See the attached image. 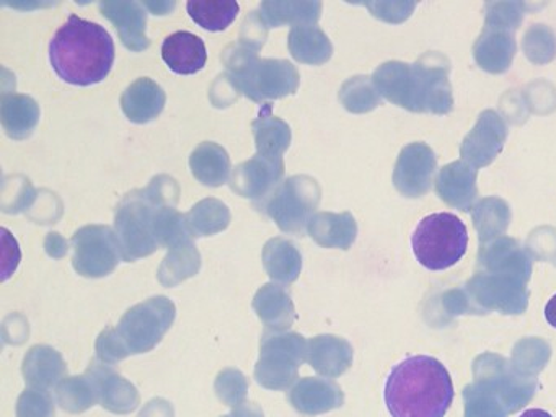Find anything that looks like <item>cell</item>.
<instances>
[{
    "instance_id": "cell-1",
    "label": "cell",
    "mask_w": 556,
    "mask_h": 417,
    "mask_svg": "<svg viewBox=\"0 0 556 417\" xmlns=\"http://www.w3.org/2000/svg\"><path fill=\"white\" fill-rule=\"evenodd\" d=\"M447 59L429 52L415 64L390 61L379 65L372 80L380 97L413 113L447 114L454 104Z\"/></svg>"
},
{
    "instance_id": "cell-2",
    "label": "cell",
    "mask_w": 556,
    "mask_h": 417,
    "mask_svg": "<svg viewBox=\"0 0 556 417\" xmlns=\"http://www.w3.org/2000/svg\"><path fill=\"white\" fill-rule=\"evenodd\" d=\"M383 397L392 417H444L454 401V384L438 358L413 355L392 368Z\"/></svg>"
},
{
    "instance_id": "cell-3",
    "label": "cell",
    "mask_w": 556,
    "mask_h": 417,
    "mask_svg": "<svg viewBox=\"0 0 556 417\" xmlns=\"http://www.w3.org/2000/svg\"><path fill=\"white\" fill-rule=\"evenodd\" d=\"M54 72L67 84L89 87L105 80L115 62V42L102 25L71 15L50 42Z\"/></svg>"
},
{
    "instance_id": "cell-4",
    "label": "cell",
    "mask_w": 556,
    "mask_h": 417,
    "mask_svg": "<svg viewBox=\"0 0 556 417\" xmlns=\"http://www.w3.org/2000/svg\"><path fill=\"white\" fill-rule=\"evenodd\" d=\"M178 194L180 189L174 178L157 176L148 188L122 199L115 212V233L123 261L132 263L162 248L155 235V208L159 204H177Z\"/></svg>"
},
{
    "instance_id": "cell-5",
    "label": "cell",
    "mask_w": 556,
    "mask_h": 417,
    "mask_svg": "<svg viewBox=\"0 0 556 417\" xmlns=\"http://www.w3.org/2000/svg\"><path fill=\"white\" fill-rule=\"evenodd\" d=\"M256 51L255 46L240 41L224 52V64L229 71L226 77L233 90L242 91L256 103L294 94L301 81L295 65L286 59H260Z\"/></svg>"
},
{
    "instance_id": "cell-6",
    "label": "cell",
    "mask_w": 556,
    "mask_h": 417,
    "mask_svg": "<svg viewBox=\"0 0 556 417\" xmlns=\"http://www.w3.org/2000/svg\"><path fill=\"white\" fill-rule=\"evenodd\" d=\"M467 244V227L457 215L448 212L422 218L412 237L416 260L429 270H444L457 264Z\"/></svg>"
},
{
    "instance_id": "cell-7",
    "label": "cell",
    "mask_w": 556,
    "mask_h": 417,
    "mask_svg": "<svg viewBox=\"0 0 556 417\" xmlns=\"http://www.w3.org/2000/svg\"><path fill=\"white\" fill-rule=\"evenodd\" d=\"M308 342L298 332L265 331L255 365V378L263 388L288 390L298 380L299 368L307 361Z\"/></svg>"
},
{
    "instance_id": "cell-8",
    "label": "cell",
    "mask_w": 556,
    "mask_h": 417,
    "mask_svg": "<svg viewBox=\"0 0 556 417\" xmlns=\"http://www.w3.org/2000/svg\"><path fill=\"white\" fill-rule=\"evenodd\" d=\"M174 302L167 296H152L129 308L119 319L116 336L126 354H146L167 334L175 321Z\"/></svg>"
},
{
    "instance_id": "cell-9",
    "label": "cell",
    "mask_w": 556,
    "mask_h": 417,
    "mask_svg": "<svg viewBox=\"0 0 556 417\" xmlns=\"http://www.w3.org/2000/svg\"><path fill=\"white\" fill-rule=\"evenodd\" d=\"M317 179L295 175L285 179L260 207L276 222L285 233L302 235L320 202Z\"/></svg>"
},
{
    "instance_id": "cell-10",
    "label": "cell",
    "mask_w": 556,
    "mask_h": 417,
    "mask_svg": "<svg viewBox=\"0 0 556 417\" xmlns=\"http://www.w3.org/2000/svg\"><path fill=\"white\" fill-rule=\"evenodd\" d=\"M73 266L84 277H105L123 260L118 238L109 225H86L73 237Z\"/></svg>"
},
{
    "instance_id": "cell-11",
    "label": "cell",
    "mask_w": 556,
    "mask_h": 417,
    "mask_svg": "<svg viewBox=\"0 0 556 417\" xmlns=\"http://www.w3.org/2000/svg\"><path fill=\"white\" fill-rule=\"evenodd\" d=\"M435 168L438 159L428 143H408L396 159L393 185L405 198H421L431 189Z\"/></svg>"
},
{
    "instance_id": "cell-12",
    "label": "cell",
    "mask_w": 556,
    "mask_h": 417,
    "mask_svg": "<svg viewBox=\"0 0 556 417\" xmlns=\"http://www.w3.org/2000/svg\"><path fill=\"white\" fill-rule=\"evenodd\" d=\"M468 292L490 308L503 312L519 313L526 308V280L510 274L481 273L475 274L467 286Z\"/></svg>"
},
{
    "instance_id": "cell-13",
    "label": "cell",
    "mask_w": 556,
    "mask_h": 417,
    "mask_svg": "<svg viewBox=\"0 0 556 417\" xmlns=\"http://www.w3.org/2000/svg\"><path fill=\"white\" fill-rule=\"evenodd\" d=\"M507 126L503 117L494 110H484L478 116L473 129L467 134L460 146V155L465 163L473 168H483L494 162L504 142Z\"/></svg>"
},
{
    "instance_id": "cell-14",
    "label": "cell",
    "mask_w": 556,
    "mask_h": 417,
    "mask_svg": "<svg viewBox=\"0 0 556 417\" xmlns=\"http://www.w3.org/2000/svg\"><path fill=\"white\" fill-rule=\"evenodd\" d=\"M285 160H271L255 155L236 166L230 176V188L255 202H265L282 182Z\"/></svg>"
},
{
    "instance_id": "cell-15",
    "label": "cell",
    "mask_w": 556,
    "mask_h": 417,
    "mask_svg": "<svg viewBox=\"0 0 556 417\" xmlns=\"http://www.w3.org/2000/svg\"><path fill=\"white\" fill-rule=\"evenodd\" d=\"M478 264L484 273L510 274L529 280L532 274L533 257L529 250L520 247L519 241L509 237H500L490 243L481 244Z\"/></svg>"
},
{
    "instance_id": "cell-16",
    "label": "cell",
    "mask_w": 556,
    "mask_h": 417,
    "mask_svg": "<svg viewBox=\"0 0 556 417\" xmlns=\"http://www.w3.org/2000/svg\"><path fill=\"white\" fill-rule=\"evenodd\" d=\"M435 192L445 204L470 212L477 205V169L464 160L448 163L439 172Z\"/></svg>"
},
{
    "instance_id": "cell-17",
    "label": "cell",
    "mask_w": 556,
    "mask_h": 417,
    "mask_svg": "<svg viewBox=\"0 0 556 417\" xmlns=\"http://www.w3.org/2000/svg\"><path fill=\"white\" fill-rule=\"evenodd\" d=\"M100 12L118 29L123 45L131 51H144L151 41L146 36L148 12L144 3L139 2H100Z\"/></svg>"
},
{
    "instance_id": "cell-18",
    "label": "cell",
    "mask_w": 556,
    "mask_h": 417,
    "mask_svg": "<svg viewBox=\"0 0 556 417\" xmlns=\"http://www.w3.org/2000/svg\"><path fill=\"white\" fill-rule=\"evenodd\" d=\"M289 403L304 416H317L340 407L343 393L333 381L305 377L289 391Z\"/></svg>"
},
{
    "instance_id": "cell-19",
    "label": "cell",
    "mask_w": 556,
    "mask_h": 417,
    "mask_svg": "<svg viewBox=\"0 0 556 417\" xmlns=\"http://www.w3.org/2000/svg\"><path fill=\"white\" fill-rule=\"evenodd\" d=\"M162 59L175 74H197L206 65V45L193 33L177 31L164 39Z\"/></svg>"
},
{
    "instance_id": "cell-20",
    "label": "cell",
    "mask_w": 556,
    "mask_h": 417,
    "mask_svg": "<svg viewBox=\"0 0 556 417\" xmlns=\"http://www.w3.org/2000/svg\"><path fill=\"white\" fill-rule=\"evenodd\" d=\"M165 101L164 88L151 78L141 77L123 91V113L132 123L146 124L162 113Z\"/></svg>"
},
{
    "instance_id": "cell-21",
    "label": "cell",
    "mask_w": 556,
    "mask_h": 417,
    "mask_svg": "<svg viewBox=\"0 0 556 417\" xmlns=\"http://www.w3.org/2000/svg\"><path fill=\"white\" fill-rule=\"evenodd\" d=\"M516 39L513 33L504 29L484 28L473 46V59L483 71L490 74H504L509 71L516 55Z\"/></svg>"
},
{
    "instance_id": "cell-22",
    "label": "cell",
    "mask_w": 556,
    "mask_h": 417,
    "mask_svg": "<svg viewBox=\"0 0 556 417\" xmlns=\"http://www.w3.org/2000/svg\"><path fill=\"white\" fill-rule=\"evenodd\" d=\"M22 374L31 388L47 391L64 380V375L67 374L66 362L56 349L35 345L25 355Z\"/></svg>"
},
{
    "instance_id": "cell-23",
    "label": "cell",
    "mask_w": 556,
    "mask_h": 417,
    "mask_svg": "<svg viewBox=\"0 0 556 417\" xmlns=\"http://www.w3.org/2000/svg\"><path fill=\"white\" fill-rule=\"evenodd\" d=\"M307 231L320 247L350 250L356 241L357 224L350 212H317L308 222Z\"/></svg>"
},
{
    "instance_id": "cell-24",
    "label": "cell",
    "mask_w": 556,
    "mask_h": 417,
    "mask_svg": "<svg viewBox=\"0 0 556 417\" xmlns=\"http://www.w3.org/2000/svg\"><path fill=\"white\" fill-rule=\"evenodd\" d=\"M253 309L269 331H288L298 318L288 290L276 283H266L256 292Z\"/></svg>"
},
{
    "instance_id": "cell-25",
    "label": "cell",
    "mask_w": 556,
    "mask_h": 417,
    "mask_svg": "<svg viewBox=\"0 0 556 417\" xmlns=\"http://www.w3.org/2000/svg\"><path fill=\"white\" fill-rule=\"evenodd\" d=\"M255 136L256 155L271 160H285L286 150L291 146V127L279 119L271 111V104L265 103L260 110L258 117L252 124Z\"/></svg>"
},
{
    "instance_id": "cell-26",
    "label": "cell",
    "mask_w": 556,
    "mask_h": 417,
    "mask_svg": "<svg viewBox=\"0 0 556 417\" xmlns=\"http://www.w3.org/2000/svg\"><path fill=\"white\" fill-rule=\"evenodd\" d=\"M308 364L325 377H338L353 361V349L344 339L321 334L308 341Z\"/></svg>"
},
{
    "instance_id": "cell-27",
    "label": "cell",
    "mask_w": 556,
    "mask_h": 417,
    "mask_svg": "<svg viewBox=\"0 0 556 417\" xmlns=\"http://www.w3.org/2000/svg\"><path fill=\"white\" fill-rule=\"evenodd\" d=\"M99 380L100 404L110 413L128 414L139 406V393L135 384L106 365L92 364Z\"/></svg>"
},
{
    "instance_id": "cell-28",
    "label": "cell",
    "mask_w": 556,
    "mask_h": 417,
    "mask_svg": "<svg viewBox=\"0 0 556 417\" xmlns=\"http://www.w3.org/2000/svg\"><path fill=\"white\" fill-rule=\"evenodd\" d=\"M190 168L194 178L204 186L217 188L230 178V156L223 146L216 142H203L190 156Z\"/></svg>"
},
{
    "instance_id": "cell-29",
    "label": "cell",
    "mask_w": 556,
    "mask_h": 417,
    "mask_svg": "<svg viewBox=\"0 0 556 417\" xmlns=\"http://www.w3.org/2000/svg\"><path fill=\"white\" fill-rule=\"evenodd\" d=\"M263 266L275 282H295L301 276L302 256L298 247L286 238H271L263 248Z\"/></svg>"
},
{
    "instance_id": "cell-30",
    "label": "cell",
    "mask_w": 556,
    "mask_h": 417,
    "mask_svg": "<svg viewBox=\"0 0 556 417\" xmlns=\"http://www.w3.org/2000/svg\"><path fill=\"white\" fill-rule=\"evenodd\" d=\"M2 126L12 139H27L38 121H40V106L28 94L5 93L2 97Z\"/></svg>"
},
{
    "instance_id": "cell-31",
    "label": "cell",
    "mask_w": 556,
    "mask_h": 417,
    "mask_svg": "<svg viewBox=\"0 0 556 417\" xmlns=\"http://www.w3.org/2000/svg\"><path fill=\"white\" fill-rule=\"evenodd\" d=\"M289 51L302 64H325L333 54L330 38L315 25H295L289 33Z\"/></svg>"
},
{
    "instance_id": "cell-32",
    "label": "cell",
    "mask_w": 556,
    "mask_h": 417,
    "mask_svg": "<svg viewBox=\"0 0 556 417\" xmlns=\"http://www.w3.org/2000/svg\"><path fill=\"white\" fill-rule=\"evenodd\" d=\"M56 400L70 413H84L100 403L99 380L92 364L80 377L64 378L56 388Z\"/></svg>"
},
{
    "instance_id": "cell-33",
    "label": "cell",
    "mask_w": 556,
    "mask_h": 417,
    "mask_svg": "<svg viewBox=\"0 0 556 417\" xmlns=\"http://www.w3.org/2000/svg\"><path fill=\"white\" fill-rule=\"evenodd\" d=\"M321 2H262L258 15L266 26L315 25L320 18Z\"/></svg>"
},
{
    "instance_id": "cell-34",
    "label": "cell",
    "mask_w": 556,
    "mask_h": 417,
    "mask_svg": "<svg viewBox=\"0 0 556 417\" xmlns=\"http://www.w3.org/2000/svg\"><path fill=\"white\" fill-rule=\"evenodd\" d=\"M475 228L481 244L490 243L496 238L504 237L510 222V208L506 201L500 198H484L473 207Z\"/></svg>"
},
{
    "instance_id": "cell-35",
    "label": "cell",
    "mask_w": 556,
    "mask_h": 417,
    "mask_svg": "<svg viewBox=\"0 0 556 417\" xmlns=\"http://www.w3.org/2000/svg\"><path fill=\"white\" fill-rule=\"evenodd\" d=\"M185 220L193 237H211L229 227L230 211L219 199L207 198L197 202L185 215Z\"/></svg>"
},
{
    "instance_id": "cell-36",
    "label": "cell",
    "mask_w": 556,
    "mask_h": 417,
    "mask_svg": "<svg viewBox=\"0 0 556 417\" xmlns=\"http://www.w3.org/2000/svg\"><path fill=\"white\" fill-rule=\"evenodd\" d=\"M201 266V256L193 241L180 244L168 250L167 256L159 267V280L164 286L174 287L198 274Z\"/></svg>"
},
{
    "instance_id": "cell-37",
    "label": "cell",
    "mask_w": 556,
    "mask_h": 417,
    "mask_svg": "<svg viewBox=\"0 0 556 417\" xmlns=\"http://www.w3.org/2000/svg\"><path fill=\"white\" fill-rule=\"evenodd\" d=\"M188 13L191 18L207 31H224L240 12L237 2H220V0H207V2H188Z\"/></svg>"
},
{
    "instance_id": "cell-38",
    "label": "cell",
    "mask_w": 556,
    "mask_h": 417,
    "mask_svg": "<svg viewBox=\"0 0 556 417\" xmlns=\"http://www.w3.org/2000/svg\"><path fill=\"white\" fill-rule=\"evenodd\" d=\"M340 101L351 113H369L380 104V93L372 77L356 75L344 81L340 90Z\"/></svg>"
},
{
    "instance_id": "cell-39",
    "label": "cell",
    "mask_w": 556,
    "mask_h": 417,
    "mask_svg": "<svg viewBox=\"0 0 556 417\" xmlns=\"http://www.w3.org/2000/svg\"><path fill=\"white\" fill-rule=\"evenodd\" d=\"M523 52L533 64H548L556 55V36L548 26L533 25L523 36Z\"/></svg>"
},
{
    "instance_id": "cell-40",
    "label": "cell",
    "mask_w": 556,
    "mask_h": 417,
    "mask_svg": "<svg viewBox=\"0 0 556 417\" xmlns=\"http://www.w3.org/2000/svg\"><path fill=\"white\" fill-rule=\"evenodd\" d=\"M217 397L226 406L237 407L245 404L247 391H249V380L242 371L237 368H226L217 375L214 383Z\"/></svg>"
},
{
    "instance_id": "cell-41",
    "label": "cell",
    "mask_w": 556,
    "mask_h": 417,
    "mask_svg": "<svg viewBox=\"0 0 556 417\" xmlns=\"http://www.w3.org/2000/svg\"><path fill=\"white\" fill-rule=\"evenodd\" d=\"M527 9H529V5L522 2L486 3V22H484V28L513 31V29L519 28Z\"/></svg>"
},
{
    "instance_id": "cell-42",
    "label": "cell",
    "mask_w": 556,
    "mask_h": 417,
    "mask_svg": "<svg viewBox=\"0 0 556 417\" xmlns=\"http://www.w3.org/2000/svg\"><path fill=\"white\" fill-rule=\"evenodd\" d=\"M17 417H54V401L45 390L28 388L18 397Z\"/></svg>"
},
{
    "instance_id": "cell-43",
    "label": "cell",
    "mask_w": 556,
    "mask_h": 417,
    "mask_svg": "<svg viewBox=\"0 0 556 417\" xmlns=\"http://www.w3.org/2000/svg\"><path fill=\"white\" fill-rule=\"evenodd\" d=\"M97 357L103 364H116V362L123 361L128 357L125 348H123L122 341L116 336L115 328L105 329L102 334L97 339Z\"/></svg>"
},
{
    "instance_id": "cell-44",
    "label": "cell",
    "mask_w": 556,
    "mask_h": 417,
    "mask_svg": "<svg viewBox=\"0 0 556 417\" xmlns=\"http://www.w3.org/2000/svg\"><path fill=\"white\" fill-rule=\"evenodd\" d=\"M364 5L370 10L374 16L383 22L402 23L412 15L415 2H366Z\"/></svg>"
},
{
    "instance_id": "cell-45",
    "label": "cell",
    "mask_w": 556,
    "mask_h": 417,
    "mask_svg": "<svg viewBox=\"0 0 556 417\" xmlns=\"http://www.w3.org/2000/svg\"><path fill=\"white\" fill-rule=\"evenodd\" d=\"M223 417H265L262 407L255 403L240 404V406L233 407L232 413L226 414Z\"/></svg>"
},
{
    "instance_id": "cell-46",
    "label": "cell",
    "mask_w": 556,
    "mask_h": 417,
    "mask_svg": "<svg viewBox=\"0 0 556 417\" xmlns=\"http://www.w3.org/2000/svg\"><path fill=\"white\" fill-rule=\"evenodd\" d=\"M51 247H54L53 250L50 251V254L53 257H58L56 250H60L61 256L67 253V241H64L63 238L60 237V233L48 235L47 250H50Z\"/></svg>"
},
{
    "instance_id": "cell-47",
    "label": "cell",
    "mask_w": 556,
    "mask_h": 417,
    "mask_svg": "<svg viewBox=\"0 0 556 417\" xmlns=\"http://www.w3.org/2000/svg\"><path fill=\"white\" fill-rule=\"evenodd\" d=\"M545 318L553 328H556V293L549 299L545 306Z\"/></svg>"
},
{
    "instance_id": "cell-48",
    "label": "cell",
    "mask_w": 556,
    "mask_h": 417,
    "mask_svg": "<svg viewBox=\"0 0 556 417\" xmlns=\"http://www.w3.org/2000/svg\"><path fill=\"white\" fill-rule=\"evenodd\" d=\"M144 7H148V9H151L152 12L155 13V15H164V13H167V10H172L174 9L175 7V2H172V3H168V2H157V3H152V2H146L144 3Z\"/></svg>"
},
{
    "instance_id": "cell-49",
    "label": "cell",
    "mask_w": 556,
    "mask_h": 417,
    "mask_svg": "<svg viewBox=\"0 0 556 417\" xmlns=\"http://www.w3.org/2000/svg\"><path fill=\"white\" fill-rule=\"evenodd\" d=\"M520 417H553L552 414L543 409H527L526 413L520 414Z\"/></svg>"
}]
</instances>
